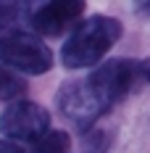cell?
<instances>
[{"label":"cell","instance_id":"6da1fadb","mask_svg":"<svg viewBox=\"0 0 150 153\" xmlns=\"http://www.w3.org/2000/svg\"><path fill=\"white\" fill-rule=\"evenodd\" d=\"M121 34H124V27H121L119 19L105 16V13H95L74 27L71 37L61 48V61L69 69L95 66L113 48V42Z\"/></svg>","mask_w":150,"mask_h":153},{"label":"cell","instance_id":"7a4b0ae2","mask_svg":"<svg viewBox=\"0 0 150 153\" xmlns=\"http://www.w3.org/2000/svg\"><path fill=\"white\" fill-rule=\"evenodd\" d=\"M87 85L105 108L150 85V58H111L95 66Z\"/></svg>","mask_w":150,"mask_h":153},{"label":"cell","instance_id":"3957f363","mask_svg":"<svg viewBox=\"0 0 150 153\" xmlns=\"http://www.w3.org/2000/svg\"><path fill=\"white\" fill-rule=\"evenodd\" d=\"M0 66L24 74H47L53 69V50L34 34L8 32L0 37Z\"/></svg>","mask_w":150,"mask_h":153},{"label":"cell","instance_id":"277c9868","mask_svg":"<svg viewBox=\"0 0 150 153\" xmlns=\"http://www.w3.org/2000/svg\"><path fill=\"white\" fill-rule=\"evenodd\" d=\"M55 106H58L61 116H66L69 122H74L79 129L95 127V122L108 111L98 100V95L92 92V87L87 85V79L63 82L61 90L55 92Z\"/></svg>","mask_w":150,"mask_h":153},{"label":"cell","instance_id":"5b68a950","mask_svg":"<svg viewBox=\"0 0 150 153\" xmlns=\"http://www.w3.org/2000/svg\"><path fill=\"white\" fill-rule=\"evenodd\" d=\"M50 129V114L34 100H13L0 114V132L11 140L34 143Z\"/></svg>","mask_w":150,"mask_h":153},{"label":"cell","instance_id":"8992f818","mask_svg":"<svg viewBox=\"0 0 150 153\" xmlns=\"http://www.w3.org/2000/svg\"><path fill=\"white\" fill-rule=\"evenodd\" d=\"M82 13H84L82 0H53V3H42L32 11L29 24L34 32H40L45 37H58L66 29L76 27Z\"/></svg>","mask_w":150,"mask_h":153},{"label":"cell","instance_id":"52a82bcc","mask_svg":"<svg viewBox=\"0 0 150 153\" xmlns=\"http://www.w3.org/2000/svg\"><path fill=\"white\" fill-rule=\"evenodd\" d=\"M69 135L63 129H47L42 137H37L32 143L29 153H66L69 151Z\"/></svg>","mask_w":150,"mask_h":153},{"label":"cell","instance_id":"ba28073f","mask_svg":"<svg viewBox=\"0 0 150 153\" xmlns=\"http://www.w3.org/2000/svg\"><path fill=\"white\" fill-rule=\"evenodd\" d=\"M27 92V82L18 74H13L11 69H3L0 66V100H18L21 95Z\"/></svg>","mask_w":150,"mask_h":153},{"label":"cell","instance_id":"9c48e42d","mask_svg":"<svg viewBox=\"0 0 150 153\" xmlns=\"http://www.w3.org/2000/svg\"><path fill=\"white\" fill-rule=\"evenodd\" d=\"M18 16H21V5L18 3H3L0 0V37L18 21Z\"/></svg>","mask_w":150,"mask_h":153},{"label":"cell","instance_id":"30bf717a","mask_svg":"<svg viewBox=\"0 0 150 153\" xmlns=\"http://www.w3.org/2000/svg\"><path fill=\"white\" fill-rule=\"evenodd\" d=\"M0 153H24V151L11 140H0Z\"/></svg>","mask_w":150,"mask_h":153},{"label":"cell","instance_id":"8fae6325","mask_svg":"<svg viewBox=\"0 0 150 153\" xmlns=\"http://www.w3.org/2000/svg\"><path fill=\"white\" fill-rule=\"evenodd\" d=\"M137 11H150V3L148 5H137Z\"/></svg>","mask_w":150,"mask_h":153}]
</instances>
